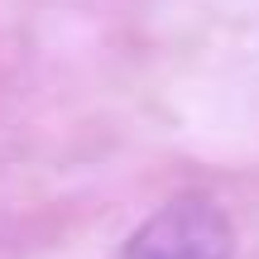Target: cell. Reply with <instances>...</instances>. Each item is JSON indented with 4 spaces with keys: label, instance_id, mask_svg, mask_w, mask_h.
<instances>
[{
    "label": "cell",
    "instance_id": "1",
    "mask_svg": "<svg viewBox=\"0 0 259 259\" xmlns=\"http://www.w3.org/2000/svg\"><path fill=\"white\" fill-rule=\"evenodd\" d=\"M235 226L211 197H178L158 206L120 245L115 259H231Z\"/></svg>",
    "mask_w": 259,
    "mask_h": 259
}]
</instances>
